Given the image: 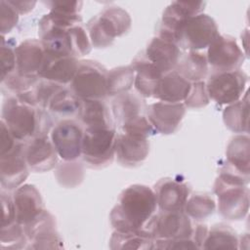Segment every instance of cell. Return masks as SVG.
Listing matches in <instances>:
<instances>
[{"mask_svg": "<svg viewBox=\"0 0 250 250\" xmlns=\"http://www.w3.org/2000/svg\"><path fill=\"white\" fill-rule=\"evenodd\" d=\"M154 190L145 185H131L119 195L109 214L112 228L121 232H148V225L156 214ZM152 237V236H151Z\"/></svg>", "mask_w": 250, "mask_h": 250, "instance_id": "obj_1", "label": "cell"}, {"mask_svg": "<svg viewBox=\"0 0 250 250\" xmlns=\"http://www.w3.org/2000/svg\"><path fill=\"white\" fill-rule=\"evenodd\" d=\"M1 117L13 136L21 143L36 136H48L52 130V120L45 109L25 104L16 96L5 99Z\"/></svg>", "mask_w": 250, "mask_h": 250, "instance_id": "obj_2", "label": "cell"}, {"mask_svg": "<svg viewBox=\"0 0 250 250\" xmlns=\"http://www.w3.org/2000/svg\"><path fill=\"white\" fill-rule=\"evenodd\" d=\"M130 15L121 7L112 6L104 9L87 23L91 44L95 48H106L116 37L127 33L131 27Z\"/></svg>", "mask_w": 250, "mask_h": 250, "instance_id": "obj_3", "label": "cell"}, {"mask_svg": "<svg viewBox=\"0 0 250 250\" xmlns=\"http://www.w3.org/2000/svg\"><path fill=\"white\" fill-rule=\"evenodd\" d=\"M116 135L114 127H86L81 146L83 160L92 168L110 164L115 156Z\"/></svg>", "mask_w": 250, "mask_h": 250, "instance_id": "obj_4", "label": "cell"}, {"mask_svg": "<svg viewBox=\"0 0 250 250\" xmlns=\"http://www.w3.org/2000/svg\"><path fill=\"white\" fill-rule=\"evenodd\" d=\"M107 72L106 68L96 61H79L70 90L81 101L104 100L107 96Z\"/></svg>", "mask_w": 250, "mask_h": 250, "instance_id": "obj_5", "label": "cell"}, {"mask_svg": "<svg viewBox=\"0 0 250 250\" xmlns=\"http://www.w3.org/2000/svg\"><path fill=\"white\" fill-rule=\"evenodd\" d=\"M219 34L214 19L201 13L185 21L178 34L177 45L180 49L199 51L208 48Z\"/></svg>", "mask_w": 250, "mask_h": 250, "instance_id": "obj_6", "label": "cell"}, {"mask_svg": "<svg viewBox=\"0 0 250 250\" xmlns=\"http://www.w3.org/2000/svg\"><path fill=\"white\" fill-rule=\"evenodd\" d=\"M247 83V75L237 69L211 73L206 84L209 99L218 104H231L241 98Z\"/></svg>", "mask_w": 250, "mask_h": 250, "instance_id": "obj_7", "label": "cell"}, {"mask_svg": "<svg viewBox=\"0 0 250 250\" xmlns=\"http://www.w3.org/2000/svg\"><path fill=\"white\" fill-rule=\"evenodd\" d=\"M219 213L228 220L243 219L249 208V189L245 185L228 183L219 177L214 184Z\"/></svg>", "mask_w": 250, "mask_h": 250, "instance_id": "obj_8", "label": "cell"}, {"mask_svg": "<svg viewBox=\"0 0 250 250\" xmlns=\"http://www.w3.org/2000/svg\"><path fill=\"white\" fill-rule=\"evenodd\" d=\"M193 227L190 218L182 211H160L148 225V231L154 240H177L191 236Z\"/></svg>", "mask_w": 250, "mask_h": 250, "instance_id": "obj_9", "label": "cell"}, {"mask_svg": "<svg viewBox=\"0 0 250 250\" xmlns=\"http://www.w3.org/2000/svg\"><path fill=\"white\" fill-rule=\"evenodd\" d=\"M206 58L212 73L237 70L245 60L236 40L226 34H219L208 46Z\"/></svg>", "mask_w": 250, "mask_h": 250, "instance_id": "obj_10", "label": "cell"}, {"mask_svg": "<svg viewBox=\"0 0 250 250\" xmlns=\"http://www.w3.org/2000/svg\"><path fill=\"white\" fill-rule=\"evenodd\" d=\"M206 2L202 1H174L163 12L158 26V37L177 44V38L182 24L190 17L201 14Z\"/></svg>", "mask_w": 250, "mask_h": 250, "instance_id": "obj_11", "label": "cell"}, {"mask_svg": "<svg viewBox=\"0 0 250 250\" xmlns=\"http://www.w3.org/2000/svg\"><path fill=\"white\" fill-rule=\"evenodd\" d=\"M84 130L72 119H62L50 132V139L58 155L64 161H75L81 156Z\"/></svg>", "mask_w": 250, "mask_h": 250, "instance_id": "obj_12", "label": "cell"}, {"mask_svg": "<svg viewBox=\"0 0 250 250\" xmlns=\"http://www.w3.org/2000/svg\"><path fill=\"white\" fill-rule=\"evenodd\" d=\"M25 235L32 249L62 248V240L57 230L56 218L44 210L35 220L23 226Z\"/></svg>", "mask_w": 250, "mask_h": 250, "instance_id": "obj_13", "label": "cell"}, {"mask_svg": "<svg viewBox=\"0 0 250 250\" xmlns=\"http://www.w3.org/2000/svg\"><path fill=\"white\" fill-rule=\"evenodd\" d=\"M29 174L24 157V143L20 142L10 152L0 156V183L5 190H15Z\"/></svg>", "mask_w": 250, "mask_h": 250, "instance_id": "obj_14", "label": "cell"}, {"mask_svg": "<svg viewBox=\"0 0 250 250\" xmlns=\"http://www.w3.org/2000/svg\"><path fill=\"white\" fill-rule=\"evenodd\" d=\"M57 150L48 136H36L24 143V157L29 171L42 173L58 165Z\"/></svg>", "mask_w": 250, "mask_h": 250, "instance_id": "obj_15", "label": "cell"}, {"mask_svg": "<svg viewBox=\"0 0 250 250\" xmlns=\"http://www.w3.org/2000/svg\"><path fill=\"white\" fill-rule=\"evenodd\" d=\"M186 113L183 103L157 102L146 107V117L154 130L163 135L173 134Z\"/></svg>", "mask_w": 250, "mask_h": 250, "instance_id": "obj_16", "label": "cell"}, {"mask_svg": "<svg viewBox=\"0 0 250 250\" xmlns=\"http://www.w3.org/2000/svg\"><path fill=\"white\" fill-rule=\"evenodd\" d=\"M160 211H182L190 194L189 186L172 178L159 180L153 188Z\"/></svg>", "mask_w": 250, "mask_h": 250, "instance_id": "obj_17", "label": "cell"}, {"mask_svg": "<svg viewBox=\"0 0 250 250\" xmlns=\"http://www.w3.org/2000/svg\"><path fill=\"white\" fill-rule=\"evenodd\" d=\"M149 152L147 138L127 133H117L115 141V156L117 161L126 167L142 164Z\"/></svg>", "mask_w": 250, "mask_h": 250, "instance_id": "obj_18", "label": "cell"}, {"mask_svg": "<svg viewBox=\"0 0 250 250\" xmlns=\"http://www.w3.org/2000/svg\"><path fill=\"white\" fill-rule=\"evenodd\" d=\"M17 222L25 226L35 220L45 209L39 190L30 184L21 185L12 194Z\"/></svg>", "mask_w": 250, "mask_h": 250, "instance_id": "obj_19", "label": "cell"}, {"mask_svg": "<svg viewBox=\"0 0 250 250\" xmlns=\"http://www.w3.org/2000/svg\"><path fill=\"white\" fill-rule=\"evenodd\" d=\"M78 64L79 61L75 57H57L45 53L38 76L43 80L65 86L71 83Z\"/></svg>", "mask_w": 250, "mask_h": 250, "instance_id": "obj_20", "label": "cell"}, {"mask_svg": "<svg viewBox=\"0 0 250 250\" xmlns=\"http://www.w3.org/2000/svg\"><path fill=\"white\" fill-rule=\"evenodd\" d=\"M144 55L163 74H166L175 70L182 52L177 44L155 36L148 43Z\"/></svg>", "mask_w": 250, "mask_h": 250, "instance_id": "obj_21", "label": "cell"}, {"mask_svg": "<svg viewBox=\"0 0 250 250\" xmlns=\"http://www.w3.org/2000/svg\"><path fill=\"white\" fill-rule=\"evenodd\" d=\"M44 58L45 51L41 41L26 39L16 47V70L22 76H38Z\"/></svg>", "mask_w": 250, "mask_h": 250, "instance_id": "obj_22", "label": "cell"}, {"mask_svg": "<svg viewBox=\"0 0 250 250\" xmlns=\"http://www.w3.org/2000/svg\"><path fill=\"white\" fill-rule=\"evenodd\" d=\"M131 66L135 70L134 86L137 92L145 98L153 97L156 86L164 74L144 54L137 56Z\"/></svg>", "mask_w": 250, "mask_h": 250, "instance_id": "obj_23", "label": "cell"}, {"mask_svg": "<svg viewBox=\"0 0 250 250\" xmlns=\"http://www.w3.org/2000/svg\"><path fill=\"white\" fill-rule=\"evenodd\" d=\"M191 82L188 81L177 71L164 74L159 80L153 97L161 102L181 103L186 100L190 90Z\"/></svg>", "mask_w": 250, "mask_h": 250, "instance_id": "obj_24", "label": "cell"}, {"mask_svg": "<svg viewBox=\"0 0 250 250\" xmlns=\"http://www.w3.org/2000/svg\"><path fill=\"white\" fill-rule=\"evenodd\" d=\"M146 108V103L142 96L129 92L114 97L111 104L113 119L118 127L130 119L143 115Z\"/></svg>", "mask_w": 250, "mask_h": 250, "instance_id": "obj_25", "label": "cell"}, {"mask_svg": "<svg viewBox=\"0 0 250 250\" xmlns=\"http://www.w3.org/2000/svg\"><path fill=\"white\" fill-rule=\"evenodd\" d=\"M206 55L199 51H188L182 54L175 68L180 75L189 82L203 81L208 73Z\"/></svg>", "mask_w": 250, "mask_h": 250, "instance_id": "obj_26", "label": "cell"}, {"mask_svg": "<svg viewBox=\"0 0 250 250\" xmlns=\"http://www.w3.org/2000/svg\"><path fill=\"white\" fill-rule=\"evenodd\" d=\"M77 115L86 127H114L109 109L103 100L82 101Z\"/></svg>", "mask_w": 250, "mask_h": 250, "instance_id": "obj_27", "label": "cell"}, {"mask_svg": "<svg viewBox=\"0 0 250 250\" xmlns=\"http://www.w3.org/2000/svg\"><path fill=\"white\" fill-rule=\"evenodd\" d=\"M226 164L249 176V138L247 135H239L231 139L227 148Z\"/></svg>", "mask_w": 250, "mask_h": 250, "instance_id": "obj_28", "label": "cell"}, {"mask_svg": "<svg viewBox=\"0 0 250 250\" xmlns=\"http://www.w3.org/2000/svg\"><path fill=\"white\" fill-rule=\"evenodd\" d=\"M82 101L70 90L62 86L51 98L47 109L59 116L78 114Z\"/></svg>", "mask_w": 250, "mask_h": 250, "instance_id": "obj_29", "label": "cell"}, {"mask_svg": "<svg viewBox=\"0 0 250 250\" xmlns=\"http://www.w3.org/2000/svg\"><path fill=\"white\" fill-rule=\"evenodd\" d=\"M238 242L236 232L229 226L217 224L208 229L202 249H236Z\"/></svg>", "mask_w": 250, "mask_h": 250, "instance_id": "obj_30", "label": "cell"}, {"mask_svg": "<svg viewBox=\"0 0 250 250\" xmlns=\"http://www.w3.org/2000/svg\"><path fill=\"white\" fill-rule=\"evenodd\" d=\"M111 249H154V239L144 232H121L114 230L109 239Z\"/></svg>", "mask_w": 250, "mask_h": 250, "instance_id": "obj_31", "label": "cell"}, {"mask_svg": "<svg viewBox=\"0 0 250 250\" xmlns=\"http://www.w3.org/2000/svg\"><path fill=\"white\" fill-rule=\"evenodd\" d=\"M226 126L234 133H248V95L245 99L229 104L223 112Z\"/></svg>", "mask_w": 250, "mask_h": 250, "instance_id": "obj_32", "label": "cell"}, {"mask_svg": "<svg viewBox=\"0 0 250 250\" xmlns=\"http://www.w3.org/2000/svg\"><path fill=\"white\" fill-rule=\"evenodd\" d=\"M135 80V70L130 65L118 66L107 72L106 92L107 96L116 97L127 93L132 88Z\"/></svg>", "mask_w": 250, "mask_h": 250, "instance_id": "obj_33", "label": "cell"}, {"mask_svg": "<svg viewBox=\"0 0 250 250\" xmlns=\"http://www.w3.org/2000/svg\"><path fill=\"white\" fill-rule=\"evenodd\" d=\"M216 209L214 199L207 193H195L189 195L185 206L184 212L195 221H200L211 216Z\"/></svg>", "mask_w": 250, "mask_h": 250, "instance_id": "obj_34", "label": "cell"}, {"mask_svg": "<svg viewBox=\"0 0 250 250\" xmlns=\"http://www.w3.org/2000/svg\"><path fill=\"white\" fill-rule=\"evenodd\" d=\"M55 176L61 186L73 188L79 186L84 179L83 166L75 161H64L56 166Z\"/></svg>", "mask_w": 250, "mask_h": 250, "instance_id": "obj_35", "label": "cell"}, {"mask_svg": "<svg viewBox=\"0 0 250 250\" xmlns=\"http://www.w3.org/2000/svg\"><path fill=\"white\" fill-rule=\"evenodd\" d=\"M0 247L1 249H19L25 248L24 244L28 239L24 232V228L18 222L1 228Z\"/></svg>", "mask_w": 250, "mask_h": 250, "instance_id": "obj_36", "label": "cell"}, {"mask_svg": "<svg viewBox=\"0 0 250 250\" xmlns=\"http://www.w3.org/2000/svg\"><path fill=\"white\" fill-rule=\"evenodd\" d=\"M39 79L38 76H22L15 70L1 80V86L3 89L6 88L15 94H19L30 90L39 82Z\"/></svg>", "mask_w": 250, "mask_h": 250, "instance_id": "obj_37", "label": "cell"}, {"mask_svg": "<svg viewBox=\"0 0 250 250\" xmlns=\"http://www.w3.org/2000/svg\"><path fill=\"white\" fill-rule=\"evenodd\" d=\"M69 34L71 50L75 58L83 57L90 53L92 44L86 30L82 27L81 24L71 26L69 28Z\"/></svg>", "mask_w": 250, "mask_h": 250, "instance_id": "obj_38", "label": "cell"}, {"mask_svg": "<svg viewBox=\"0 0 250 250\" xmlns=\"http://www.w3.org/2000/svg\"><path fill=\"white\" fill-rule=\"evenodd\" d=\"M119 128L123 133L138 135L147 139L156 133V131L148 121L147 117H146L145 115H140L133 119H130L122 124Z\"/></svg>", "mask_w": 250, "mask_h": 250, "instance_id": "obj_39", "label": "cell"}, {"mask_svg": "<svg viewBox=\"0 0 250 250\" xmlns=\"http://www.w3.org/2000/svg\"><path fill=\"white\" fill-rule=\"evenodd\" d=\"M209 97L204 81L191 82L190 90L184 101V104L189 108H201L209 104Z\"/></svg>", "mask_w": 250, "mask_h": 250, "instance_id": "obj_40", "label": "cell"}, {"mask_svg": "<svg viewBox=\"0 0 250 250\" xmlns=\"http://www.w3.org/2000/svg\"><path fill=\"white\" fill-rule=\"evenodd\" d=\"M61 85L50 81H40L32 88L34 92V96L36 99L37 106L43 109H47L48 104L54 94L61 88Z\"/></svg>", "mask_w": 250, "mask_h": 250, "instance_id": "obj_41", "label": "cell"}, {"mask_svg": "<svg viewBox=\"0 0 250 250\" xmlns=\"http://www.w3.org/2000/svg\"><path fill=\"white\" fill-rule=\"evenodd\" d=\"M19 21V13L9 3V1H0V31L1 35L4 36L9 33Z\"/></svg>", "mask_w": 250, "mask_h": 250, "instance_id": "obj_42", "label": "cell"}, {"mask_svg": "<svg viewBox=\"0 0 250 250\" xmlns=\"http://www.w3.org/2000/svg\"><path fill=\"white\" fill-rule=\"evenodd\" d=\"M16 47L14 48L4 36L1 39V80L16 70Z\"/></svg>", "mask_w": 250, "mask_h": 250, "instance_id": "obj_43", "label": "cell"}, {"mask_svg": "<svg viewBox=\"0 0 250 250\" xmlns=\"http://www.w3.org/2000/svg\"><path fill=\"white\" fill-rule=\"evenodd\" d=\"M1 203H2V222L1 228L10 226L17 222L15 206L13 197L9 195L4 189L1 190Z\"/></svg>", "mask_w": 250, "mask_h": 250, "instance_id": "obj_44", "label": "cell"}, {"mask_svg": "<svg viewBox=\"0 0 250 250\" xmlns=\"http://www.w3.org/2000/svg\"><path fill=\"white\" fill-rule=\"evenodd\" d=\"M50 10L65 14H79L83 2L81 1H50L46 3Z\"/></svg>", "mask_w": 250, "mask_h": 250, "instance_id": "obj_45", "label": "cell"}, {"mask_svg": "<svg viewBox=\"0 0 250 250\" xmlns=\"http://www.w3.org/2000/svg\"><path fill=\"white\" fill-rule=\"evenodd\" d=\"M1 127V134H0V140H1V146H0V156L4 155L10 151H12L17 145L20 143L10 132L6 124L1 120L0 122Z\"/></svg>", "mask_w": 250, "mask_h": 250, "instance_id": "obj_46", "label": "cell"}, {"mask_svg": "<svg viewBox=\"0 0 250 250\" xmlns=\"http://www.w3.org/2000/svg\"><path fill=\"white\" fill-rule=\"evenodd\" d=\"M208 228L206 225H197L193 228L192 230V234H191V238L193 239V241L195 242V244L197 245L198 249H202L203 247V243L204 240L207 236V232H208Z\"/></svg>", "mask_w": 250, "mask_h": 250, "instance_id": "obj_47", "label": "cell"}, {"mask_svg": "<svg viewBox=\"0 0 250 250\" xmlns=\"http://www.w3.org/2000/svg\"><path fill=\"white\" fill-rule=\"evenodd\" d=\"M9 3L15 8V10L19 13V15H23L32 11L33 7L36 4L35 1H17V0L16 1L9 0Z\"/></svg>", "mask_w": 250, "mask_h": 250, "instance_id": "obj_48", "label": "cell"}]
</instances>
